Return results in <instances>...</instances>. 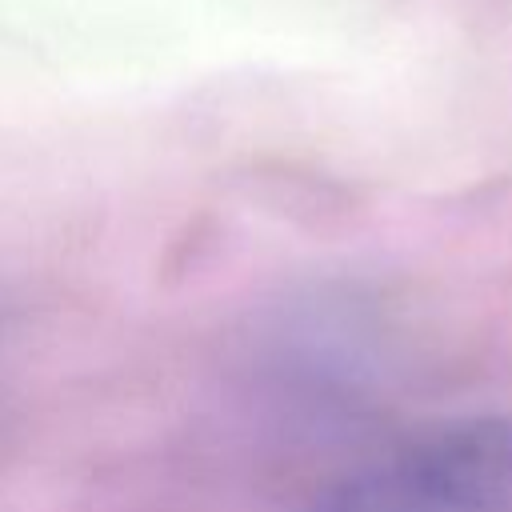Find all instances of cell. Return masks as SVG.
Here are the masks:
<instances>
[{"label":"cell","mask_w":512,"mask_h":512,"mask_svg":"<svg viewBox=\"0 0 512 512\" xmlns=\"http://www.w3.org/2000/svg\"><path fill=\"white\" fill-rule=\"evenodd\" d=\"M308 512H512V416L424 428L344 472Z\"/></svg>","instance_id":"cell-1"}]
</instances>
